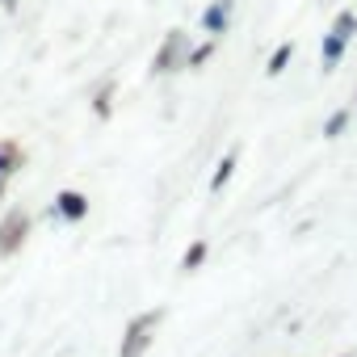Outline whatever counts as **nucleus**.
Instances as JSON below:
<instances>
[{
  "instance_id": "obj_5",
  "label": "nucleus",
  "mask_w": 357,
  "mask_h": 357,
  "mask_svg": "<svg viewBox=\"0 0 357 357\" xmlns=\"http://www.w3.org/2000/svg\"><path fill=\"white\" fill-rule=\"evenodd\" d=\"M51 215H55L59 223H84V219H89V194H80V190H59Z\"/></svg>"
},
{
  "instance_id": "obj_10",
  "label": "nucleus",
  "mask_w": 357,
  "mask_h": 357,
  "mask_svg": "<svg viewBox=\"0 0 357 357\" xmlns=\"http://www.w3.org/2000/svg\"><path fill=\"white\" fill-rule=\"evenodd\" d=\"M290 59H294V43L286 38V43L273 47V55H269V63H265V76H282V72L290 68Z\"/></svg>"
},
{
  "instance_id": "obj_8",
  "label": "nucleus",
  "mask_w": 357,
  "mask_h": 357,
  "mask_svg": "<svg viewBox=\"0 0 357 357\" xmlns=\"http://www.w3.org/2000/svg\"><path fill=\"white\" fill-rule=\"evenodd\" d=\"M114 93H118V84H114V80H105V84L93 93V114H97L101 122H109V118H114Z\"/></svg>"
},
{
  "instance_id": "obj_15",
  "label": "nucleus",
  "mask_w": 357,
  "mask_h": 357,
  "mask_svg": "<svg viewBox=\"0 0 357 357\" xmlns=\"http://www.w3.org/2000/svg\"><path fill=\"white\" fill-rule=\"evenodd\" d=\"M17 5H22V0H0V9H5V13H17Z\"/></svg>"
},
{
  "instance_id": "obj_14",
  "label": "nucleus",
  "mask_w": 357,
  "mask_h": 357,
  "mask_svg": "<svg viewBox=\"0 0 357 357\" xmlns=\"http://www.w3.org/2000/svg\"><path fill=\"white\" fill-rule=\"evenodd\" d=\"M215 51H219V38H206V43H194V51H190V68H206V63L215 59Z\"/></svg>"
},
{
  "instance_id": "obj_2",
  "label": "nucleus",
  "mask_w": 357,
  "mask_h": 357,
  "mask_svg": "<svg viewBox=\"0 0 357 357\" xmlns=\"http://www.w3.org/2000/svg\"><path fill=\"white\" fill-rule=\"evenodd\" d=\"M160 324H164V307H151V311H139L130 324H126V332H122V344H118V357H143L147 349H151V340H155V332H160Z\"/></svg>"
},
{
  "instance_id": "obj_6",
  "label": "nucleus",
  "mask_w": 357,
  "mask_h": 357,
  "mask_svg": "<svg viewBox=\"0 0 357 357\" xmlns=\"http://www.w3.org/2000/svg\"><path fill=\"white\" fill-rule=\"evenodd\" d=\"M22 168H26L22 143L17 139H0V190H5V181H9V176H17Z\"/></svg>"
},
{
  "instance_id": "obj_12",
  "label": "nucleus",
  "mask_w": 357,
  "mask_h": 357,
  "mask_svg": "<svg viewBox=\"0 0 357 357\" xmlns=\"http://www.w3.org/2000/svg\"><path fill=\"white\" fill-rule=\"evenodd\" d=\"M332 34H340V38H349L353 43V34H357V9H340L336 17H332V26H328Z\"/></svg>"
},
{
  "instance_id": "obj_11",
  "label": "nucleus",
  "mask_w": 357,
  "mask_h": 357,
  "mask_svg": "<svg viewBox=\"0 0 357 357\" xmlns=\"http://www.w3.org/2000/svg\"><path fill=\"white\" fill-rule=\"evenodd\" d=\"M236 160H240V151H236V147L219 160V168H215V176H211V194H223V185L231 181V172H236Z\"/></svg>"
},
{
  "instance_id": "obj_4",
  "label": "nucleus",
  "mask_w": 357,
  "mask_h": 357,
  "mask_svg": "<svg viewBox=\"0 0 357 357\" xmlns=\"http://www.w3.org/2000/svg\"><path fill=\"white\" fill-rule=\"evenodd\" d=\"M236 5H240V0H211V5L202 9V34H211V38L223 43V34L236 22Z\"/></svg>"
},
{
  "instance_id": "obj_13",
  "label": "nucleus",
  "mask_w": 357,
  "mask_h": 357,
  "mask_svg": "<svg viewBox=\"0 0 357 357\" xmlns=\"http://www.w3.org/2000/svg\"><path fill=\"white\" fill-rule=\"evenodd\" d=\"M349 122H353V109H336V114H328V122H324V139H340V135L349 130Z\"/></svg>"
},
{
  "instance_id": "obj_1",
  "label": "nucleus",
  "mask_w": 357,
  "mask_h": 357,
  "mask_svg": "<svg viewBox=\"0 0 357 357\" xmlns=\"http://www.w3.org/2000/svg\"><path fill=\"white\" fill-rule=\"evenodd\" d=\"M190 51H194V38H190L181 26H172V30L164 34V43L155 47V55H151V76L185 72V68H190Z\"/></svg>"
},
{
  "instance_id": "obj_9",
  "label": "nucleus",
  "mask_w": 357,
  "mask_h": 357,
  "mask_svg": "<svg viewBox=\"0 0 357 357\" xmlns=\"http://www.w3.org/2000/svg\"><path fill=\"white\" fill-rule=\"evenodd\" d=\"M206 257H211V244H206V240H194V244L181 252V273H198V269L206 265Z\"/></svg>"
},
{
  "instance_id": "obj_7",
  "label": "nucleus",
  "mask_w": 357,
  "mask_h": 357,
  "mask_svg": "<svg viewBox=\"0 0 357 357\" xmlns=\"http://www.w3.org/2000/svg\"><path fill=\"white\" fill-rule=\"evenodd\" d=\"M344 51H349V38H340V34H324L319 38V68L324 72H336L340 68V59H344Z\"/></svg>"
},
{
  "instance_id": "obj_3",
  "label": "nucleus",
  "mask_w": 357,
  "mask_h": 357,
  "mask_svg": "<svg viewBox=\"0 0 357 357\" xmlns=\"http://www.w3.org/2000/svg\"><path fill=\"white\" fill-rule=\"evenodd\" d=\"M30 227H34L30 211L26 206H9L5 219H0V257H17L22 244L30 240Z\"/></svg>"
}]
</instances>
